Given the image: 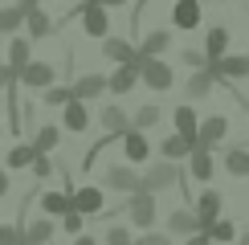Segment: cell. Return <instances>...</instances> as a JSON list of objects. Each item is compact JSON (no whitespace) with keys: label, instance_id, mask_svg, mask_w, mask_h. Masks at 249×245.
<instances>
[{"label":"cell","instance_id":"1","mask_svg":"<svg viewBox=\"0 0 249 245\" xmlns=\"http://www.w3.org/2000/svg\"><path fill=\"white\" fill-rule=\"evenodd\" d=\"M176 176H180V168H176L172 159H155L151 168L139 176V188L143 192H163V188H172V184H176Z\"/></svg>","mask_w":249,"mask_h":245},{"label":"cell","instance_id":"2","mask_svg":"<svg viewBox=\"0 0 249 245\" xmlns=\"http://www.w3.org/2000/svg\"><path fill=\"white\" fill-rule=\"evenodd\" d=\"M127 212H131V225H135V229H151V221H155V192L135 188Z\"/></svg>","mask_w":249,"mask_h":245},{"label":"cell","instance_id":"3","mask_svg":"<svg viewBox=\"0 0 249 245\" xmlns=\"http://www.w3.org/2000/svg\"><path fill=\"white\" fill-rule=\"evenodd\" d=\"M225 135H229V119L225 115H209V119H200V127H196V147L213 151Z\"/></svg>","mask_w":249,"mask_h":245},{"label":"cell","instance_id":"4","mask_svg":"<svg viewBox=\"0 0 249 245\" xmlns=\"http://www.w3.org/2000/svg\"><path fill=\"white\" fill-rule=\"evenodd\" d=\"M172 66L168 61H160V57H147V61H139V82H147L151 90H168L172 86Z\"/></svg>","mask_w":249,"mask_h":245},{"label":"cell","instance_id":"5","mask_svg":"<svg viewBox=\"0 0 249 245\" xmlns=\"http://www.w3.org/2000/svg\"><path fill=\"white\" fill-rule=\"evenodd\" d=\"M102 184L115 192H135L139 188V172L131 168V163H110L107 172H102Z\"/></svg>","mask_w":249,"mask_h":245},{"label":"cell","instance_id":"6","mask_svg":"<svg viewBox=\"0 0 249 245\" xmlns=\"http://www.w3.org/2000/svg\"><path fill=\"white\" fill-rule=\"evenodd\" d=\"M123 156H127V163H147V159H151V143H147V135L131 127L127 135H123Z\"/></svg>","mask_w":249,"mask_h":245},{"label":"cell","instance_id":"7","mask_svg":"<svg viewBox=\"0 0 249 245\" xmlns=\"http://www.w3.org/2000/svg\"><path fill=\"white\" fill-rule=\"evenodd\" d=\"M70 209L78 212V217H94V212H102V188H78L74 196H70Z\"/></svg>","mask_w":249,"mask_h":245},{"label":"cell","instance_id":"8","mask_svg":"<svg viewBox=\"0 0 249 245\" xmlns=\"http://www.w3.org/2000/svg\"><path fill=\"white\" fill-rule=\"evenodd\" d=\"M82 29H86L90 37H107V29H110L107 8L94 4V0H86V4H82Z\"/></svg>","mask_w":249,"mask_h":245},{"label":"cell","instance_id":"9","mask_svg":"<svg viewBox=\"0 0 249 245\" xmlns=\"http://www.w3.org/2000/svg\"><path fill=\"white\" fill-rule=\"evenodd\" d=\"M168 45H172V33H168V29H151V33L143 37V45L135 49V66H139V61H147V57H160Z\"/></svg>","mask_w":249,"mask_h":245},{"label":"cell","instance_id":"10","mask_svg":"<svg viewBox=\"0 0 249 245\" xmlns=\"http://www.w3.org/2000/svg\"><path fill=\"white\" fill-rule=\"evenodd\" d=\"M20 82H25L29 90H45V86H53V66H49V61H29V66L20 70Z\"/></svg>","mask_w":249,"mask_h":245},{"label":"cell","instance_id":"11","mask_svg":"<svg viewBox=\"0 0 249 245\" xmlns=\"http://www.w3.org/2000/svg\"><path fill=\"white\" fill-rule=\"evenodd\" d=\"M192 233H200V221H196L192 209H176L168 217V237H192Z\"/></svg>","mask_w":249,"mask_h":245},{"label":"cell","instance_id":"12","mask_svg":"<svg viewBox=\"0 0 249 245\" xmlns=\"http://www.w3.org/2000/svg\"><path fill=\"white\" fill-rule=\"evenodd\" d=\"M102 57H110L115 66H135V45L123 37H107L102 41Z\"/></svg>","mask_w":249,"mask_h":245},{"label":"cell","instance_id":"13","mask_svg":"<svg viewBox=\"0 0 249 245\" xmlns=\"http://www.w3.org/2000/svg\"><path fill=\"white\" fill-rule=\"evenodd\" d=\"M172 25L176 29H196V25H200V0H176Z\"/></svg>","mask_w":249,"mask_h":245},{"label":"cell","instance_id":"14","mask_svg":"<svg viewBox=\"0 0 249 245\" xmlns=\"http://www.w3.org/2000/svg\"><path fill=\"white\" fill-rule=\"evenodd\" d=\"M102 127H107V135H127L131 131V115L123 106H115V102H110V106H102Z\"/></svg>","mask_w":249,"mask_h":245},{"label":"cell","instance_id":"15","mask_svg":"<svg viewBox=\"0 0 249 245\" xmlns=\"http://www.w3.org/2000/svg\"><path fill=\"white\" fill-rule=\"evenodd\" d=\"M135 82H139V66H119L115 74L107 78V90H110V94H131Z\"/></svg>","mask_w":249,"mask_h":245},{"label":"cell","instance_id":"16","mask_svg":"<svg viewBox=\"0 0 249 245\" xmlns=\"http://www.w3.org/2000/svg\"><path fill=\"white\" fill-rule=\"evenodd\" d=\"M102 90H107V78L102 74H86V78H78L74 86H70V94H74L78 102H90V98H98Z\"/></svg>","mask_w":249,"mask_h":245},{"label":"cell","instance_id":"17","mask_svg":"<svg viewBox=\"0 0 249 245\" xmlns=\"http://www.w3.org/2000/svg\"><path fill=\"white\" fill-rule=\"evenodd\" d=\"M196 221H200V229L209 221H221V192H216V188H209L200 200H196Z\"/></svg>","mask_w":249,"mask_h":245},{"label":"cell","instance_id":"18","mask_svg":"<svg viewBox=\"0 0 249 245\" xmlns=\"http://www.w3.org/2000/svg\"><path fill=\"white\" fill-rule=\"evenodd\" d=\"M25 29H29V37H33V41H41V37L53 33V17L41 13V8H25Z\"/></svg>","mask_w":249,"mask_h":245},{"label":"cell","instance_id":"19","mask_svg":"<svg viewBox=\"0 0 249 245\" xmlns=\"http://www.w3.org/2000/svg\"><path fill=\"white\" fill-rule=\"evenodd\" d=\"M188 176L192 180H213V151H204V147L188 151Z\"/></svg>","mask_w":249,"mask_h":245},{"label":"cell","instance_id":"20","mask_svg":"<svg viewBox=\"0 0 249 245\" xmlns=\"http://www.w3.org/2000/svg\"><path fill=\"white\" fill-rule=\"evenodd\" d=\"M172 119H176V135H184V139L196 147V127H200L196 110H192V106H176V115H172Z\"/></svg>","mask_w":249,"mask_h":245},{"label":"cell","instance_id":"21","mask_svg":"<svg viewBox=\"0 0 249 245\" xmlns=\"http://www.w3.org/2000/svg\"><path fill=\"white\" fill-rule=\"evenodd\" d=\"M29 57H33V45H29V37H13V45H8V70L20 78V70L29 66Z\"/></svg>","mask_w":249,"mask_h":245},{"label":"cell","instance_id":"22","mask_svg":"<svg viewBox=\"0 0 249 245\" xmlns=\"http://www.w3.org/2000/svg\"><path fill=\"white\" fill-rule=\"evenodd\" d=\"M66 131H74V135H82V131L90 127V115H86V102H78V98H70L66 102Z\"/></svg>","mask_w":249,"mask_h":245},{"label":"cell","instance_id":"23","mask_svg":"<svg viewBox=\"0 0 249 245\" xmlns=\"http://www.w3.org/2000/svg\"><path fill=\"white\" fill-rule=\"evenodd\" d=\"M41 212L45 217H66L70 212V192H57V188L41 192Z\"/></svg>","mask_w":249,"mask_h":245},{"label":"cell","instance_id":"24","mask_svg":"<svg viewBox=\"0 0 249 245\" xmlns=\"http://www.w3.org/2000/svg\"><path fill=\"white\" fill-rule=\"evenodd\" d=\"M225 49H229V29H225V25L209 29V41H204V57H225Z\"/></svg>","mask_w":249,"mask_h":245},{"label":"cell","instance_id":"25","mask_svg":"<svg viewBox=\"0 0 249 245\" xmlns=\"http://www.w3.org/2000/svg\"><path fill=\"white\" fill-rule=\"evenodd\" d=\"M57 143H61V131L53 127V122H45V127L37 131V139H33V151H37V156H49Z\"/></svg>","mask_w":249,"mask_h":245},{"label":"cell","instance_id":"26","mask_svg":"<svg viewBox=\"0 0 249 245\" xmlns=\"http://www.w3.org/2000/svg\"><path fill=\"white\" fill-rule=\"evenodd\" d=\"M20 233H25V245H45V241H53V221H33Z\"/></svg>","mask_w":249,"mask_h":245},{"label":"cell","instance_id":"27","mask_svg":"<svg viewBox=\"0 0 249 245\" xmlns=\"http://www.w3.org/2000/svg\"><path fill=\"white\" fill-rule=\"evenodd\" d=\"M225 168H229L233 176H249V151L245 147H229L225 151Z\"/></svg>","mask_w":249,"mask_h":245},{"label":"cell","instance_id":"28","mask_svg":"<svg viewBox=\"0 0 249 245\" xmlns=\"http://www.w3.org/2000/svg\"><path fill=\"white\" fill-rule=\"evenodd\" d=\"M20 25H25V8H20V4L0 8V33H17Z\"/></svg>","mask_w":249,"mask_h":245},{"label":"cell","instance_id":"29","mask_svg":"<svg viewBox=\"0 0 249 245\" xmlns=\"http://www.w3.org/2000/svg\"><path fill=\"white\" fill-rule=\"evenodd\" d=\"M213 82H216V78L209 74V70H196V74L188 78V86H184V90H188L192 98H204V94H209V90H213Z\"/></svg>","mask_w":249,"mask_h":245},{"label":"cell","instance_id":"30","mask_svg":"<svg viewBox=\"0 0 249 245\" xmlns=\"http://www.w3.org/2000/svg\"><path fill=\"white\" fill-rule=\"evenodd\" d=\"M204 237H209V241H233L237 237V229H233V221H209V225H204Z\"/></svg>","mask_w":249,"mask_h":245},{"label":"cell","instance_id":"31","mask_svg":"<svg viewBox=\"0 0 249 245\" xmlns=\"http://www.w3.org/2000/svg\"><path fill=\"white\" fill-rule=\"evenodd\" d=\"M33 156H37V151H33V143H17V147L13 151H8V168H29V163H33Z\"/></svg>","mask_w":249,"mask_h":245},{"label":"cell","instance_id":"32","mask_svg":"<svg viewBox=\"0 0 249 245\" xmlns=\"http://www.w3.org/2000/svg\"><path fill=\"white\" fill-rule=\"evenodd\" d=\"M155 122H160V106H139V110H135V119H131V127L135 131H151Z\"/></svg>","mask_w":249,"mask_h":245},{"label":"cell","instance_id":"33","mask_svg":"<svg viewBox=\"0 0 249 245\" xmlns=\"http://www.w3.org/2000/svg\"><path fill=\"white\" fill-rule=\"evenodd\" d=\"M188 151H192V143L184 139V135H172V139H163V156H168V159H184Z\"/></svg>","mask_w":249,"mask_h":245},{"label":"cell","instance_id":"34","mask_svg":"<svg viewBox=\"0 0 249 245\" xmlns=\"http://www.w3.org/2000/svg\"><path fill=\"white\" fill-rule=\"evenodd\" d=\"M70 98H74L70 86H45V90H41V102H49V106H66Z\"/></svg>","mask_w":249,"mask_h":245},{"label":"cell","instance_id":"35","mask_svg":"<svg viewBox=\"0 0 249 245\" xmlns=\"http://www.w3.org/2000/svg\"><path fill=\"white\" fill-rule=\"evenodd\" d=\"M0 245H25L20 225H0Z\"/></svg>","mask_w":249,"mask_h":245},{"label":"cell","instance_id":"36","mask_svg":"<svg viewBox=\"0 0 249 245\" xmlns=\"http://www.w3.org/2000/svg\"><path fill=\"white\" fill-rule=\"evenodd\" d=\"M131 229H123V225H110V233H107V245H131Z\"/></svg>","mask_w":249,"mask_h":245},{"label":"cell","instance_id":"37","mask_svg":"<svg viewBox=\"0 0 249 245\" xmlns=\"http://www.w3.org/2000/svg\"><path fill=\"white\" fill-rule=\"evenodd\" d=\"M29 168H33V176L45 180L49 172H53V159H49V156H33V163H29Z\"/></svg>","mask_w":249,"mask_h":245},{"label":"cell","instance_id":"38","mask_svg":"<svg viewBox=\"0 0 249 245\" xmlns=\"http://www.w3.org/2000/svg\"><path fill=\"white\" fill-rule=\"evenodd\" d=\"M61 229H66V233H74V237H78V233H82V217H78L74 209H70L66 217H61Z\"/></svg>","mask_w":249,"mask_h":245},{"label":"cell","instance_id":"39","mask_svg":"<svg viewBox=\"0 0 249 245\" xmlns=\"http://www.w3.org/2000/svg\"><path fill=\"white\" fill-rule=\"evenodd\" d=\"M131 245H172V237H168V233H143V237L131 241Z\"/></svg>","mask_w":249,"mask_h":245},{"label":"cell","instance_id":"40","mask_svg":"<svg viewBox=\"0 0 249 245\" xmlns=\"http://www.w3.org/2000/svg\"><path fill=\"white\" fill-rule=\"evenodd\" d=\"M184 66H192V70H204V53H200V49H184Z\"/></svg>","mask_w":249,"mask_h":245},{"label":"cell","instance_id":"41","mask_svg":"<svg viewBox=\"0 0 249 245\" xmlns=\"http://www.w3.org/2000/svg\"><path fill=\"white\" fill-rule=\"evenodd\" d=\"M13 82H17V74H13V70H8V66H0V90H8V86H13Z\"/></svg>","mask_w":249,"mask_h":245},{"label":"cell","instance_id":"42","mask_svg":"<svg viewBox=\"0 0 249 245\" xmlns=\"http://www.w3.org/2000/svg\"><path fill=\"white\" fill-rule=\"evenodd\" d=\"M184 245H213V241L204 237V233H192V237H184Z\"/></svg>","mask_w":249,"mask_h":245},{"label":"cell","instance_id":"43","mask_svg":"<svg viewBox=\"0 0 249 245\" xmlns=\"http://www.w3.org/2000/svg\"><path fill=\"white\" fill-rule=\"evenodd\" d=\"M94 4H102V8H119V4H127V0H94Z\"/></svg>","mask_w":249,"mask_h":245},{"label":"cell","instance_id":"44","mask_svg":"<svg viewBox=\"0 0 249 245\" xmlns=\"http://www.w3.org/2000/svg\"><path fill=\"white\" fill-rule=\"evenodd\" d=\"M74 245H98V241H94V237H86V233H78V241H74Z\"/></svg>","mask_w":249,"mask_h":245},{"label":"cell","instance_id":"45","mask_svg":"<svg viewBox=\"0 0 249 245\" xmlns=\"http://www.w3.org/2000/svg\"><path fill=\"white\" fill-rule=\"evenodd\" d=\"M20 8H41V0H17Z\"/></svg>","mask_w":249,"mask_h":245},{"label":"cell","instance_id":"46","mask_svg":"<svg viewBox=\"0 0 249 245\" xmlns=\"http://www.w3.org/2000/svg\"><path fill=\"white\" fill-rule=\"evenodd\" d=\"M4 192H8V176H4V172H0V196H4Z\"/></svg>","mask_w":249,"mask_h":245},{"label":"cell","instance_id":"47","mask_svg":"<svg viewBox=\"0 0 249 245\" xmlns=\"http://www.w3.org/2000/svg\"><path fill=\"white\" fill-rule=\"evenodd\" d=\"M241 245H249V233H245V237H241Z\"/></svg>","mask_w":249,"mask_h":245},{"label":"cell","instance_id":"48","mask_svg":"<svg viewBox=\"0 0 249 245\" xmlns=\"http://www.w3.org/2000/svg\"><path fill=\"white\" fill-rule=\"evenodd\" d=\"M78 4H86V0H78Z\"/></svg>","mask_w":249,"mask_h":245},{"label":"cell","instance_id":"49","mask_svg":"<svg viewBox=\"0 0 249 245\" xmlns=\"http://www.w3.org/2000/svg\"><path fill=\"white\" fill-rule=\"evenodd\" d=\"M45 245H53V241H45Z\"/></svg>","mask_w":249,"mask_h":245},{"label":"cell","instance_id":"50","mask_svg":"<svg viewBox=\"0 0 249 245\" xmlns=\"http://www.w3.org/2000/svg\"><path fill=\"white\" fill-rule=\"evenodd\" d=\"M216 4H221V0H216Z\"/></svg>","mask_w":249,"mask_h":245}]
</instances>
